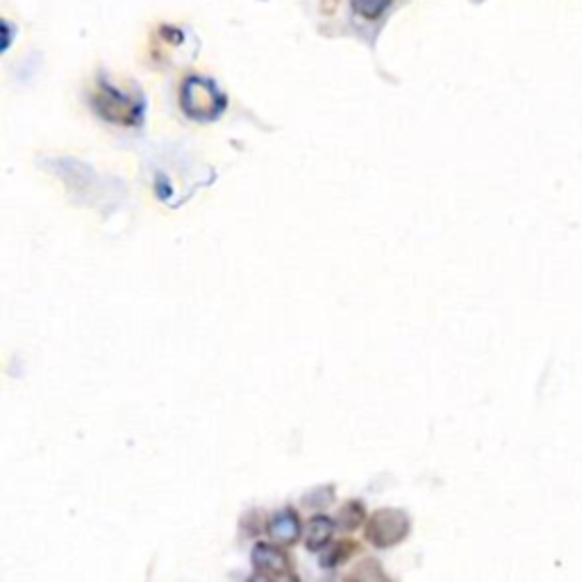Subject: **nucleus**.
I'll use <instances>...</instances> for the list:
<instances>
[{
    "instance_id": "obj_5",
    "label": "nucleus",
    "mask_w": 582,
    "mask_h": 582,
    "mask_svg": "<svg viewBox=\"0 0 582 582\" xmlns=\"http://www.w3.org/2000/svg\"><path fill=\"white\" fill-rule=\"evenodd\" d=\"M269 532H271L273 542L280 546H289L298 542V537H301V523H298L296 512H291V510L278 512L271 521Z\"/></svg>"
},
{
    "instance_id": "obj_7",
    "label": "nucleus",
    "mask_w": 582,
    "mask_h": 582,
    "mask_svg": "<svg viewBox=\"0 0 582 582\" xmlns=\"http://www.w3.org/2000/svg\"><path fill=\"white\" fill-rule=\"evenodd\" d=\"M392 0H353V10L364 19H378Z\"/></svg>"
},
{
    "instance_id": "obj_1",
    "label": "nucleus",
    "mask_w": 582,
    "mask_h": 582,
    "mask_svg": "<svg viewBox=\"0 0 582 582\" xmlns=\"http://www.w3.org/2000/svg\"><path fill=\"white\" fill-rule=\"evenodd\" d=\"M180 105L196 121H214L226 110V96L212 80L191 76L180 89Z\"/></svg>"
},
{
    "instance_id": "obj_3",
    "label": "nucleus",
    "mask_w": 582,
    "mask_h": 582,
    "mask_svg": "<svg viewBox=\"0 0 582 582\" xmlns=\"http://www.w3.org/2000/svg\"><path fill=\"white\" fill-rule=\"evenodd\" d=\"M96 107L107 121L123 123V126L139 123L141 119V103H135L130 96L123 94V91L107 85H103L101 91H98Z\"/></svg>"
},
{
    "instance_id": "obj_6",
    "label": "nucleus",
    "mask_w": 582,
    "mask_h": 582,
    "mask_svg": "<svg viewBox=\"0 0 582 582\" xmlns=\"http://www.w3.org/2000/svg\"><path fill=\"white\" fill-rule=\"evenodd\" d=\"M332 532H335V521L328 517H314L305 530L307 548H310V551H319V548L330 542Z\"/></svg>"
},
{
    "instance_id": "obj_2",
    "label": "nucleus",
    "mask_w": 582,
    "mask_h": 582,
    "mask_svg": "<svg viewBox=\"0 0 582 582\" xmlns=\"http://www.w3.org/2000/svg\"><path fill=\"white\" fill-rule=\"evenodd\" d=\"M410 532V519L398 510H382L373 514L367 526V539L378 548H389L403 542Z\"/></svg>"
},
{
    "instance_id": "obj_4",
    "label": "nucleus",
    "mask_w": 582,
    "mask_h": 582,
    "mask_svg": "<svg viewBox=\"0 0 582 582\" xmlns=\"http://www.w3.org/2000/svg\"><path fill=\"white\" fill-rule=\"evenodd\" d=\"M253 567L264 578H287L291 573V562L280 546L257 544L253 551Z\"/></svg>"
}]
</instances>
